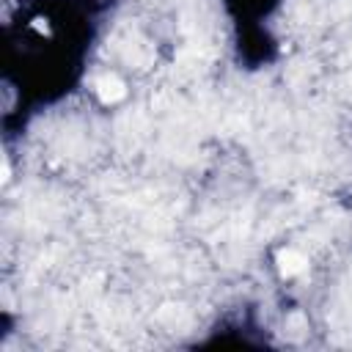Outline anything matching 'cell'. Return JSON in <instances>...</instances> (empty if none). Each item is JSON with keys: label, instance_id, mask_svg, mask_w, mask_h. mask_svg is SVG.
<instances>
[{"label": "cell", "instance_id": "cell-2", "mask_svg": "<svg viewBox=\"0 0 352 352\" xmlns=\"http://www.w3.org/2000/svg\"><path fill=\"white\" fill-rule=\"evenodd\" d=\"M305 264H308V258H305L300 250H294V248H286V250L278 253V270H280L283 278L300 275V272L305 270Z\"/></svg>", "mask_w": 352, "mask_h": 352}, {"label": "cell", "instance_id": "cell-1", "mask_svg": "<svg viewBox=\"0 0 352 352\" xmlns=\"http://www.w3.org/2000/svg\"><path fill=\"white\" fill-rule=\"evenodd\" d=\"M96 96H99L104 104H116V102H121V99L126 96V85H124V80L116 77V74H102V77L96 80Z\"/></svg>", "mask_w": 352, "mask_h": 352}]
</instances>
